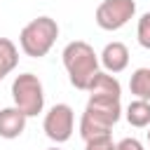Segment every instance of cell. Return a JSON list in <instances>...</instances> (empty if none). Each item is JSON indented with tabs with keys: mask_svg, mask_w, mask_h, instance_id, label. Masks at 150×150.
<instances>
[{
	"mask_svg": "<svg viewBox=\"0 0 150 150\" xmlns=\"http://www.w3.org/2000/svg\"><path fill=\"white\" fill-rule=\"evenodd\" d=\"M136 38L143 49H150V12H145L136 23Z\"/></svg>",
	"mask_w": 150,
	"mask_h": 150,
	"instance_id": "13",
	"label": "cell"
},
{
	"mask_svg": "<svg viewBox=\"0 0 150 150\" xmlns=\"http://www.w3.org/2000/svg\"><path fill=\"white\" fill-rule=\"evenodd\" d=\"M59 38V23L52 16H38L28 21L19 33V47L30 59H42L49 54Z\"/></svg>",
	"mask_w": 150,
	"mask_h": 150,
	"instance_id": "3",
	"label": "cell"
},
{
	"mask_svg": "<svg viewBox=\"0 0 150 150\" xmlns=\"http://www.w3.org/2000/svg\"><path fill=\"white\" fill-rule=\"evenodd\" d=\"M19 63V47L9 38H0V80H5Z\"/></svg>",
	"mask_w": 150,
	"mask_h": 150,
	"instance_id": "10",
	"label": "cell"
},
{
	"mask_svg": "<svg viewBox=\"0 0 150 150\" xmlns=\"http://www.w3.org/2000/svg\"><path fill=\"white\" fill-rule=\"evenodd\" d=\"M45 136L54 143H66L75 131V112L68 103H54L42 120Z\"/></svg>",
	"mask_w": 150,
	"mask_h": 150,
	"instance_id": "5",
	"label": "cell"
},
{
	"mask_svg": "<svg viewBox=\"0 0 150 150\" xmlns=\"http://www.w3.org/2000/svg\"><path fill=\"white\" fill-rule=\"evenodd\" d=\"M115 141H112V136L110 134H105V136H96V138H91V141H87L84 143V150H115Z\"/></svg>",
	"mask_w": 150,
	"mask_h": 150,
	"instance_id": "14",
	"label": "cell"
},
{
	"mask_svg": "<svg viewBox=\"0 0 150 150\" xmlns=\"http://www.w3.org/2000/svg\"><path fill=\"white\" fill-rule=\"evenodd\" d=\"M115 150H143V143L138 138H122L115 145Z\"/></svg>",
	"mask_w": 150,
	"mask_h": 150,
	"instance_id": "15",
	"label": "cell"
},
{
	"mask_svg": "<svg viewBox=\"0 0 150 150\" xmlns=\"http://www.w3.org/2000/svg\"><path fill=\"white\" fill-rule=\"evenodd\" d=\"M129 91L138 101H150V68H136L129 77Z\"/></svg>",
	"mask_w": 150,
	"mask_h": 150,
	"instance_id": "12",
	"label": "cell"
},
{
	"mask_svg": "<svg viewBox=\"0 0 150 150\" xmlns=\"http://www.w3.org/2000/svg\"><path fill=\"white\" fill-rule=\"evenodd\" d=\"M148 143H150V131H148Z\"/></svg>",
	"mask_w": 150,
	"mask_h": 150,
	"instance_id": "17",
	"label": "cell"
},
{
	"mask_svg": "<svg viewBox=\"0 0 150 150\" xmlns=\"http://www.w3.org/2000/svg\"><path fill=\"white\" fill-rule=\"evenodd\" d=\"M122 117V103L112 96H89L84 112L80 117V136L82 141H91L96 136H105Z\"/></svg>",
	"mask_w": 150,
	"mask_h": 150,
	"instance_id": "1",
	"label": "cell"
},
{
	"mask_svg": "<svg viewBox=\"0 0 150 150\" xmlns=\"http://www.w3.org/2000/svg\"><path fill=\"white\" fill-rule=\"evenodd\" d=\"M61 59L70 84L80 91H87L89 82L98 73V54L94 52V47L84 40H73L63 47Z\"/></svg>",
	"mask_w": 150,
	"mask_h": 150,
	"instance_id": "2",
	"label": "cell"
},
{
	"mask_svg": "<svg viewBox=\"0 0 150 150\" xmlns=\"http://www.w3.org/2000/svg\"><path fill=\"white\" fill-rule=\"evenodd\" d=\"M127 122L136 129H145L150 127V101H138L134 98L129 105H127Z\"/></svg>",
	"mask_w": 150,
	"mask_h": 150,
	"instance_id": "11",
	"label": "cell"
},
{
	"mask_svg": "<svg viewBox=\"0 0 150 150\" xmlns=\"http://www.w3.org/2000/svg\"><path fill=\"white\" fill-rule=\"evenodd\" d=\"M89 96H112V98H120L122 96V84L115 75L105 73V70H98L94 75V80L89 82L87 87Z\"/></svg>",
	"mask_w": 150,
	"mask_h": 150,
	"instance_id": "9",
	"label": "cell"
},
{
	"mask_svg": "<svg viewBox=\"0 0 150 150\" xmlns=\"http://www.w3.org/2000/svg\"><path fill=\"white\" fill-rule=\"evenodd\" d=\"M47 150H61V148H47Z\"/></svg>",
	"mask_w": 150,
	"mask_h": 150,
	"instance_id": "16",
	"label": "cell"
},
{
	"mask_svg": "<svg viewBox=\"0 0 150 150\" xmlns=\"http://www.w3.org/2000/svg\"><path fill=\"white\" fill-rule=\"evenodd\" d=\"M12 101L14 108H19L26 117H35L45 108V89L38 75L21 73L12 82Z\"/></svg>",
	"mask_w": 150,
	"mask_h": 150,
	"instance_id": "4",
	"label": "cell"
},
{
	"mask_svg": "<svg viewBox=\"0 0 150 150\" xmlns=\"http://www.w3.org/2000/svg\"><path fill=\"white\" fill-rule=\"evenodd\" d=\"M98 56H101L98 61L103 63L105 73H110V75H117V73H122L129 66V49H127L124 42H117V40L108 42Z\"/></svg>",
	"mask_w": 150,
	"mask_h": 150,
	"instance_id": "7",
	"label": "cell"
},
{
	"mask_svg": "<svg viewBox=\"0 0 150 150\" xmlns=\"http://www.w3.org/2000/svg\"><path fill=\"white\" fill-rule=\"evenodd\" d=\"M136 14V2L134 0H103L96 7L94 21L103 30H120L127 26Z\"/></svg>",
	"mask_w": 150,
	"mask_h": 150,
	"instance_id": "6",
	"label": "cell"
},
{
	"mask_svg": "<svg viewBox=\"0 0 150 150\" xmlns=\"http://www.w3.org/2000/svg\"><path fill=\"white\" fill-rule=\"evenodd\" d=\"M26 122H28V117L19 108H14V105L2 108L0 110V138H7V141L19 138L26 131Z\"/></svg>",
	"mask_w": 150,
	"mask_h": 150,
	"instance_id": "8",
	"label": "cell"
}]
</instances>
